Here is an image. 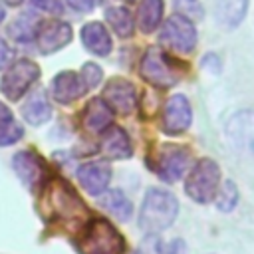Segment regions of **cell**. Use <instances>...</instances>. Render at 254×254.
Segmentation results:
<instances>
[{
  "mask_svg": "<svg viewBox=\"0 0 254 254\" xmlns=\"http://www.w3.org/2000/svg\"><path fill=\"white\" fill-rule=\"evenodd\" d=\"M228 143L246 157H254V111H238L226 123Z\"/></svg>",
  "mask_w": 254,
  "mask_h": 254,
  "instance_id": "9c48e42d",
  "label": "cell"
},
{
  "mask_svg": "<svg viewBox=\"0 0 254 254\" xmlns=\"http://www.w3.org/2000/svg\"><path fill=\"white\" fill-rule=\"evenodd\" d=\"M12 167L18 175V179L30 189L34 190L38 185H42L44 177L48 175V167L44 163V159L40 155H36L34 151L26 149V151H18L12 159Z\"/></svg>",
  "mask_w": 254,
  "mask_h": 254,
  "instance_id": "7c38bea8",
  "label": "cell"
},
{
  "mask_svg": "<svg viewBox=\"0 0 254 254\" xmlns=\"http://www.w3.org/2000/svg\"><path fill=\"white\" fill-rule=\"evenodd\" d=\"M190 121H192V109L189 99L183 93L171 95L163 107V117H161L163 131L167 135H179L190 127Z\"/></svg>",
  "mask_w": 254,
  "mask_h": 254,
  "instance_id": "30bf717a",
  "label": "cell"
},
{
  "mask_svg": "<svg viewBox=\"0 0 254 254\" xmlns=\"http://www.w3.org/2000/svg\"><path fill=\"white\" fill-rule=\"evenodd\" d=\"M81 123L91 133H103L113 125V109L103 97H93L81 113Z\"/></svg>",
  "mask_w": 254,
  "mask_h": 254,
  "instance_id": "2e32d148",
  "label": "cell"
},
{
  "mask_svg": "<svg viewBox=\"0 0 254 254\" xmlns=\"http://www.w3.org/2000/svg\"><path fill=\"white\" fill-rule=\"evenodd\" d=\"M105 20H107L111 30L119 38H129L133 34L135 24H133V16H131V12L127 8H123V6H109L105 10Z\"/></svg>",
  "mask_w": 254,
  "mask_h": 254,
  "instance_id": "603a6c76",
  "label": "cell"
},
{
  "mask_svg": "<svg viewBox=\"0 0 254 254\" xmlns=\"http://www.w3.org/2000/svg\"><path fill=\"white\" fill-rule=\"evenodd\" d=\"M165 244L155 236V234H147L145 240L139 244V254H165Z\"/></svg>",
  "mask_w": 254,
  "mask_h": 254,
  "instance_id": "83f0119b",
  "label": "cell"
},
{
  "mask_svg": "<svg viewBox=\"0 0 254 254\" xmlns=\"http://www.w3.org/2000/svg\"><path fill=\"white\" fill-rule=\"evenodd\" d=\"M12 56H14V52H12V50L8 48V44L0 38V69H2V67H6V65L10 64Z\"/></svg>",
  "mask_w": 254,
  "mask_h": 254,
  "instance_id": "4dcf8cb0",
  "label": "cell"
},
{
  "mask_svg": "<svg viewBox=\"0 0 254 254\" xmlns=\"http://www.w3.org/2000/svg\"><path fill=\"white\" fill-rule=\"evenodd\" d=\"M40 212L46 222H60V224H73L81 222L87 216V208L75 189L62 177L50 179L48 185L42 189L40 198Z\"/></svg>",
  "mask_w": 254,
  "mask_h": 254,
  "instance_id": "6da1fadb",
  "label": "cell"
},
{
  "mask_svg": "<svg viewBox=\"0 0 254 254\" xmlns=\"http://www.w3.org/2000/svg\"><path fill=\"white\" fill-rule=\"evenodd\" d=\"M214 200H216L218 210H222V212L232 210L236 206V202H238V189H236V185L232 181H224L222 187L218 189Z\"/></svg>",
  "mask_w": 254,
  "mask_h": 254,
  "instance_id": "d4e9b609",
  "label": "cell"
},
{
  "mask_svg": "<svg viewBox=\"0 0 254 254\" xmlns=\"http://www.w3.org/2000/svg\"><path fill=\"white\" fill-rule=\"evenodd\" d=\"M125 2H135V0H125Z\"/></svg>",
  "mask_w": 254,
  "mask_h": 254,
  "instance_id": "8d00e7d4",
  "label": "cell"
},
{
  "mask_svg": "<svg viewBox=\"0 0 254 254\" xmlns=\"http://www.w3.org/2000/svg\"><path fill=\"white\" fill-rule=\"evenodd\" d=\"M71 26L67 22L62 20H48V22H40L38 26V34H36V42H38V50L42 54H52L62 50L64 46H67L71 42Z\"/></svg>",
  "mask_w": 254,
  "mask_h": 254,
  "instance_id": "4fadbf2b",
  "label": "cell"
},
{
  "mask_svg": "<svg viewBox=\"0 0 254 254\" xmlns=\"http://www.w3.org/2000/svg\"><path fill=\"white\" fill-rule=\"evenodd\" d=\"M218 183H220V167L216 161L202 157L194 163L190 169L187 181H185V192L200 204H206L214 200L218 192Z\"/></svg>",
  "mask_w": 254,
  "mask_h": 254,
  "instance_id": "5b68a950",
  "label": "cell"
},
{
  "mask_svg": "<svg viewBox=\"0 0 254 254\" xmlns=\"http://www.w3.org/2000/svg\"><path fill=\"white\" fill-rule=\"evenodd\" d=\"M101 0H67V4L77 12H89L93 10Z\"/></svg>",
  "mask_w": 254,
  "mask_h": 254,
  "instance_id": "f546056e",
  "label": "cell"
},
{
  "mask_svg": "<svg viewBox=\"0 0 254 254\" xmlns=\"http://www.w3.org/2000/svg\"><path fill=\"white\" fill-rule=\"evenodd\" d=\"M179 2H185V4H192V2H196V0H179Z\"/></svg>",
  "mask_w": 254,
  "mask_h": 254,
  "instance_id": "d590c367",
  "label": "cell"
},
{
  "mask_svg": "<svg viewBox=\"0 0 254 254\" xmlns=\"http://www.w3.org/2000/svg\"><path fill=\"white\" fill-rule=\"evenodd\" d=\"M40 65L34 64L32 60H18L14 62L8 71L4 73L2 81H0V91L10 99V101H18L40 77Z\"/></svg>",
  "mask_w": 254,
  "mask_h": 254,
  "instance_id": "52a82bcc",
  "label": "cell"
},
{
  "mask_svg": "<svg viewBox=\"0 0 254 254\" xmlns=\"http://www.w3.org/2000/svg\"><path fill=\"white\" fill-rule=\"evenodd\" d=\"M163 18V0H141L137 10V26L143 34L157 30Z\"/></svg>",
  "mask_w": 254,
  "mask_h": 254,
  "instance_id": "44dd1931",
  "label": "cell"
},
{
  "mask_svg": "<svg viewBox=\"0 0 254 254\" xmlns=\"http://www.w3.org/2000/svg\"><path fill=\"white\" fill-rule=\"evenodd\" d=\"M190 163V153L187 147L183 145H173V143H165L161 145L157 157H155V173L159 175L161 181L165 183H177L187 167Z\"/></svg>",
  "mask_w": 254,
  "mask_h": 254,
  "instance_id": "ba28073f",
  "label": "cell"
},
{
  "mask_svg": "<svg viewBox=\"0 0 254 254\" xmlns=\"http://www.w3.org/2000/svg\"><path fill=\"white\" fill-rule=\"evenodd\" d=\"M79 75L83 77L85 85H87L89 89H93L95 85H99V83H101L103 71H101V67H99L97 64H93V62H87V64H83V67H81Z\"/></svg>",
  "mask_w": 254,
  "mask_h": 254,
  "instance_id": "4316f807",
  "label": "cell"
},
{
  "mask_svg": "<svg viewBox=\"0 0 254 254\" xmlns=\"http://www.w3.org/2000/svg\"><path fill=\"white\" fill-rule=\"evenodd\" d=\"M8 121H12V111L8 109V105H4L0 101V125L2 123H8Z\"/></svg>",
  "mask_w": 254,
  "mask_h": 254,
  "instance_id": "d6a6232c",
  "label": "cell"
},
{
  "mask_svg": "<svg viewBox=\"0 0 254 254\" xmlns=\"http://www.w3.org/2000/svg\"><path fill=\"white\" fill-rule=\"evenodd\" d=\"M87 91H89V87L85 85L83 77L75 71H60L52 81V93H54L56 101H60L64 105L79 99Z\"/></svg>",
  "mask_w": 254,
  "mask_h": 254,
  "instance_id": "9a60e30c",
  "label": "cell"
},
{
  "mask_svg": "<svg viewBox=\"0 0 254 254\" xmlns=\"http://www.w3.org/2000/svg\"><path fill=\"white\" fill-rule=\"evenodd\" d=\"M22 137H24V127H20L18 123L8 121V123H2L0 125V147L14 145Z\"/></svg>",
  "mask_w": 254,
  "mask_h": 254,
  "instance_id": "484cf974",
  "label": "cell"
},
{
  "mask_svg": "<svg viewBox=\"0 0 254 254\" xmlns=\"http://www.w3.org/2000/svg\"><path fill=\"white\" fill-rule=\"evenodd\" d=\"M2 20H4V8L0 6V22H2Z\"/></svg>",
  "mask_w": 254,
  "mask_h": 254,
  "instance_id": "e575fe53",
  "label": "cell"
},
{
  "mask_svg": "<svg viewBox=\"0 0 254 254\" xmlns=\"http://www.w3.org/2000/svg\"><path fill=\"white\" fill-rule=\"evenodd\" d=\"M246 10H248V0H216L214 2L216 20L226 28L238 26L244 20Z\"/></svg>",
  "mask_w": 254,
  "mask_h": 254,
  "instance_id": "ffe728a7",
  "label": "cell"
},
{
  "mask_svg": "<svg viewBox=\"0 0 254 254\" xmlns=\"http://www.w3.org/2000/svg\"><path fill=\"white\" fill-rule=\"evenodd\" d=\"M81 42L83 46L95 56H107L113 48L109 32L103 28L101 22H89L81 28Z\"/></svg>",
  "mask_w": 254,
  "mask_h": 254,
  "instance_id": "ac0fdd59",
  "label": "cell"
},
{
  "mask_svg": "<svg viewBox=\"0 0 254 254\" xmlns=\"http://www.w3.org/2000/svg\"><path fill=\"white\" fill-rule=\"evenodd\" d=\"M22 117L30 125H44L52 117V105H50L44 91H36L24 101Z\"/></svg>",
  "mask_w": 254,
  "mask_h": 254,
  "instance_id": "d6986e66",
  "label": "cell"
},
{
  "mask_svg": "<svg viewBox=\"0 0 254 254\" xmlns=\"http://www.w3.org/2000/svg\"><path fill=\"white\" fill-rule=\"evenodd\" d=\"M179 214V200L173 192L163 189H149L145 192L141 210H139V226L147 234H157L167 230Z\"/></svg>",
  "mask_w": 254,
  "mask_h": 254,
  "instance_id": "3957f363",
  "label": "cell"
},
{
  "mask_svg": "<svg viewBox=\"0 0 254 254\" xmlns=\"http://www.w3.org/2000/svg\"><path fill=\"white\" fill-rule=\"evenodd\" d=\"M77 181L83 190L91 196H99L107 190L111 181V167L105 161H89L77 169Z\"/></svg>",
  "mask_w": 254,
  "mask_h": 254,
  "instance_id": "5bb4252c",
  "label": "cell"
},
{
  "mask_svg": "<svg viewBox=\"0 0 254 254\" xmlns=\"http://www.w3.org/2000/svg\"><path fill=\"white\" fill-rule=\"evenodd\" d=\"M32 4L44 12H50V14H62V2L60 0H32Z\"/></svg>",
  "mask_w": 254,
  "mask_h": 254,
  "instance_id": "f1b7e54d",
  "label": "cell"
},
{
  "mask_svg": "<svg viewBox=\"0 0 254 254\" xmlns=\"http://www.w3.org/2000/svg\"><path fill=\"white\" fill-rule=\"evenodd\" d=\"M99 204L109 212L113 214L115 218L119 220H129L131 212H133V206H131V200L127 198V194L123 190H105L103 196L99 198Z\"/></svg>",
  "mask_w": 254,
  "mask_h": 254,
  "instance_id": "7402d4cb",
  "label": "cell"
},
{
  "mask_svg": "<svg viewBox=\"0 0 254 254\" xmlns=\"http://www.w3.org/2000/svg\"><path fill=\"white\" fill-rule=\"evenodd\" d=\"M139 75L147 83L161 87V89H167L179 81L181 69L171 56H167L161 48L151 46L145 50V54L139 62Z\"/></svg>",
  "mask_w": 254,
  "mask_h": 254,
  "instance_id": "277c9868",
  "label": "cell"
},
{
  "mask_svg": "<svg viewBox=\"0 0 254 254\" xmlns=\"http://www.w3.org/2000/svg\"><path fill=\"white\" fill-rule=\"evenodd\" d=\"M4 4H8V6H18V4H22L24 0H2Z\"/></svg>",
  "mask_w": 254,
  "mask_h": 254,
  "instance_id": "836d02e7",
  "label": "cell"
},
{
  "mask_svg": "<svg viewBox=\"0 0 254 254\" xmlns=\"http://www.w3.org/2000/svg\"><path fill=\"white\" fill-rule=\"evenodd\" d=\"M165 254H187V244L181 238H177L165 248Z\"/></svg>",
  "mask_w": 254,
  "mask_h": 254,
  "instance_id": "1f68e13d",
  "label": "cell"
},
{
  "mask_svg": "<svg viewBox=\"0 0 254 254\" xmlns=\"http://www.w3.org/2000/svg\"><path fill=\"white\" fill-rule=\"evenodd\" d=\"M103 99L113 111L129 115L137 105V89L125 77H111L103 87Z\"/></svg>",
  "mask_w": 254,
  "mask_h": 254,
  "instance_id": "8fae6325",
  "label": "cell"
},
{
  "mask_svg": "<svg viewBox=\"0 0 254 254\" xmlns=\"http://www.w3.org/2000/svg\"><path fill=\"white\" fill-rule=\"evenodd\" d=\"M159 42L175 54H190L196 46L194 24L187 16L173 14L163 24L161 34H159Z\"/></svg>",
  "mask_w": 254,
  "mask_h": 254,
  "instance_id": "8992f818",
  "label": "cell"
},
{
  "mask_svg": "<svg viewBox=\"0 0 254 254\" xmlns=\"http://www.w3.org/2000/svg\"><path fill=\"white\" fill-rule=\"evenodd\" d=\"M75 248L79 254H123L125 238L109 220L91 218L81 226Z\"/></svg>",
  "mask_w": 254,
  "mask_h": 254,
  "instance_id": "7a4b0ae2",
  "label": "cell"
},
{
  "mask_svg": "<svg viewBox=\"0 0 254 254\" xmlns=\"http://www.w3.org/2000/svg\"><path fill=\"white\" fill-rule=\"evenodd\" d=\"M38 26H40V20H38L32 12L20 14V16L10 24V36H12L16 42H30V40L38 34Z\"/></svg>",
  "mask_w": 254,
  "mask_h": 254,
  "instance_id": "cb8c5ba5",
  "label": "cell"
},
{
  "mask_svg": "<svg viewBox=\"0 0 254 254\" xmlns=\"http://www.w3.org/2000/svg\"><path fill=\"white\" fill-rule=\"evenodd\" d=\"M101 153L105 159H129L133 155V145L125 129L111 125L103 131L101 139Z\"/></svg>",
  "mask_w": 254,
  "mask_h": 254,
  "instance_id": "e0dca14e",
  "label": "cell"
}]
</instances>
